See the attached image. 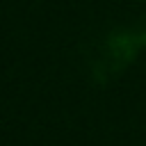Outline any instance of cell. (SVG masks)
I'll use <instances>...</instances> for the list:
<instances>
[]
</instances>
